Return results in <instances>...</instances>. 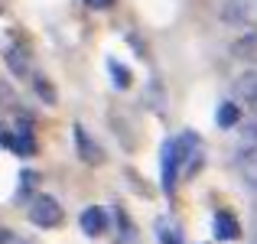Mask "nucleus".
I'll list each match as a JSON object with an SVG mask.
<instances>
[{"instance_id":"ddd939ff","label":"nucleus","mask_w":257,"mask_h":244,"mask_svg":"<svg viewBox=\"0 0 257 244\" xmlns=\"http://www.w3.org/2000/svg\"><path fill=\"white\" fill-rule=\"evenodd\" d=\"M33 85H36V91H39V98H43V101H49V104L56 101V91L49 88V81H46L43 75H33Z\"/></svg>"},{"instance_id":"f257e3e1","label":"nucleus","mask_w":257,"mask_h":244,"mask_svg":"<svg viewBox=\"0 0 257 244\" xmlns=\"http://www.w3.org/2000/svg\"><path fill=\"white\" fill-rule=\"evenodd\" d=\"M30 221H33V225H39V228H56L59 221H62V205H59L56 195H46V192L33 195V202H30Z\"/></svg>"},{"instance_id":"0eeeda50","label":"nucleus","mask_w":257,"mask_h":244,"mask_svg":"<svg viewBox=\"0 0 257 244\" xmlns=\"http://www.w3.org/2000/svg\"><path fill=\"white\" fill-rule=\"evenodd\" d=\"M215 234H218L221 241H234L241 234V225L228 212H215Z\"/></svg>"},{"instance_id":"f3484780","label":"nucleus","mask_w":257,"mask_h":244,"mask_svg":"<svg viewBox=\"0 0 257 244\" xmlns=\"http://www.w3.org/2000/svg\"><path fill=\"white\" fill-rule=\"evenodd\" d=\"M7 101H10V91H7V85H0V111H4Z\"/></svg>"},{"instance_id":"f8f14e48","label":"nucleus","mask_w":257,"mask_h":244,"mask_svg":"<svg viewBox=\"0 0 257 244\" xmlns=\"http://www.w3.org/2000/svg\"><path fill=\"white\" fill-rule=\"evenodd\" d=\"M107 72L114 75V85H117V88H127V85H131V75H127V72L120 69L117 59H107Z\"/></svg>"},{"instance_id":"423d86ee","label":"nucleus","mask_w":257,"mask_h":244,"mask_svg":"<svg viewBox=\"0 0 257 244\" xmlns=\"http://www.w3.org/2000/svg\"><path fill=\"white\" fill-rule=\"evenodd\" d=\"M231 52L241 59V62H251V65H257V30H251V33H244V36H238V39H234Z\"/></svg>"},{"instance_id":"2eb2a0df","label":"nucleus","mask_w":257,"mask_h":244,"mask_svg":"<svg viewBox=\"0 0 257 244\" xmlns=\"http://www.w3.org/2000/svg\"><path fill=\"white\" fill-rule=\"evenodd\" d=\"M13 137H17V134H10V131H0V147L13 150Z\"/></svg>"},{"instance_id":"9b49d317","label":"nucleus","mask_w":257,"mask_h":244,"mask_svg":"<svg viewBox=\"0 0 257 244\" xmlns=\"http://www.w3.org/2000/svg\"><path fill=\"white\" fill-rule=\"evenodd\" d=\"M157 238H160V244H179V231L166 218H160L157 221Z\"/></svg>"},{"instance_id":"20e7f679","label":"nucleus","mask_w":257,"mask_h":244,"mask_svg":"<svg viewBox=\"0 0 257 244\" xmlns=\"http://www.w3.org/2000/svg\"><path fill=\"white\" fill-rule=\"evenodd\" d=\"M0 52H4V62L10 65V72H13V75H20V78H26V75H30V65H26V52L20 49V46L13 43V39H7V43L0 46Z\"/></svg>"},{"instance_id":"39448f33","label":"nucleus","mask_w":257,"mask_h":244,"mask_svg":"<svg viewBox=\"0 0 257 244\" xmlns=\"http://www.w3.org/2000/svg\"><path fill=\"white\" fill-rule=\"evenodd\" d=\"M78 225H82V231L88 234V238H98V234H104V228H107V215H104V208H98V205L85 208L82 218H78Z\"/></svg>"},{"instance_id":"1a4fd4ad","label":"nucleus","mask_w":257,"mask_h":244,"mask_svg":"<svg viewBox=\"0 0 257 244\" xmlns=\"http://www.w3.org/2000/svg\"><path fill=\"white\" fill-rule=\"evenodd\" d=\"M13 150H17L20 157H33V153H36V144H33V134L26 131V124H20L17 137H13Z\"/></svg>"},{"instance_id":"f03ea898","label":"nucleus","mask_w":257,"mask_h":244,"mask_svg":"<svg viewBox=\"0 0 257 244\" xmlns=\"http://www.w3.org/2000/svg\"><path fill=\"white\" fill-rule=\"evenodd\" d=\"M182 166V153L176 140H166L163 150H160V169H163V192H173L176 189V173Z\"/></svg>"},{"instance_id":"a211bd4d","label":"nucleus","mask_w":257,"mask_h":244,"mask_svg":"<svg viewBox=\"0 0 257 244\" xmlns=\"http://www.w3.org/2000/svg\"><path fill=\"white\" fill-rule=\"evenodd\" d=\"M247 137H254V140H257V124H251V127H247Z\"/></svg>"},{"instance_id":"6e6552de","label":"nucleus","mask_w":257,"mask_h":244,"mask_svg":"<svg viewBox=\"0 0 257 244\" xmlns=\"http://www.w3.org/2000/svg\"><path fill=\"white\" fill-rule=\"evenodd\" d=\"M234 91H238V98H244V101H251V104H257V72L241 75L238 81H234Z\"/></svg>"},{"instance_id":"7ed1b4c3","label":"nucleus","mask_w":257,"mask_h":244,"mask_svg":"<svg viewBox=\"0 0 257 244\" xmlns=\"http://www.w3.org/2000/svg\"><path fill=\"white\" fill-rule=\"evenodd\" d=\"M72 137H75V150H78V157H82L88 166H98L101 160H104V150H101L98 144L91 140V134L85 131L82 124H75L72 127Z\"/></svg>"},{"instance_id":"4468645a","label":"nucleus","mask_w":257,"mask_h":244,"mask_svg":"<svg viewBox=\"0 0 257 244\" xmlns=\"http://www.w3.org/2000/svg\"><path fill=\"white\" fill-rule=\"evenodd\" d=\"M0 244H26V241L17 231H10V228H0Z\"/></svg>"},{"instance_id":"dca6fc26","label":"nucleus","mask_w":257,"mask_h":244,"mask_svg":"<svg viewBox=\"0 0 257 244\" xmlns=\"http://www.w3.org/2000/svg\"><path fill=\"white\" fill-rule=\"evenodd\" d=\"M85 4H88V7H94V10H107L114 0H85Z\"/></svg>"},{"instance_id":"9d476101","label":"nucleus","mask_w":257,"mask_h":244,"mask_svg":"<svg viewBox=\"0 0 257 244\" xmlns=\"http://www.w3.org/2000/svg\"><path fill=\"white\" fill-rule=\"evenodd\" d=\"M238 120H241V111H238V104L225 101V104L218 107V127H234Z\"/></svg>"}]
</instances>
